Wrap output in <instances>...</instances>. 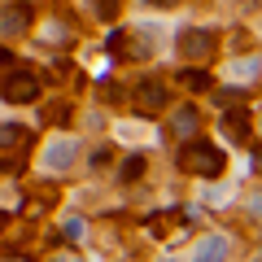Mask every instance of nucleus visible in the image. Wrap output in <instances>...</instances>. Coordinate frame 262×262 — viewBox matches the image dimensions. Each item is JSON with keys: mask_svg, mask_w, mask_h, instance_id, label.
<instances>
[{"mask_svg": "<svg viewBox=\"0 0 262 262\" xmlns=\"http://www.w3.org/2000/svg\"><path fill=\"white\" fill-rule=\"evenodd\" d=\"M227 253H232V245H227V236H206V241L196 245L192 262H227Z\"/></svg>", "mask_w": 262, "mask_h": 262, "instance_id": "nucleus-6", "label": "nucleus"}, {"mask_svg": "<svg viewBox=\"0 0 262 262\" xmlns=\"http://www.w3.org/2000/svg\"><path fill=\"white\" fill-rule=\"evenodd\" d=\"M162 262H175V258H162Z\"/></svg>", "mask_w": 262, "mask_h": 262, "instance_id": "nucleus-17", "label": "nucleus"}, {"mask_svg": "<svg viewBox=\"0 0 262 262\" xmlns=\"http://www.w3.org/2000/svg\"><path fill=\"white\" fill-rule=\"evenodd\" d=\"M227 101H241V88H223V92H219V105H223V110H232Z\"/></svg>", "mask_w": 262, "mask_h": 262, "instance_id": "nucleus-14", "label": "nucleus"}, {"mask_svg": "<svg viewBox=\"0 0 262 262\" xmlns=\"http://www.w3.org/2000/svg\"><path fill=\"white\" fill-rule=\"evenodd\" d=\"M192 131H196V110L184 105V110L175 114V136H192Z\"/></svg>", "mask_w": 262, "mask_h": 262, "instance_id": "nucleus-10", "label": "nucleus"}, {"mask_svg": "<svg viewBox=\"0 0 262 262\" xmlns=\"http://www.w3.org/2000/svg\"><path fill=\"white\" fill-rule=\"evenodd\" d=\"M75 153H79V144H75V140H57L53 149L44 153V162H48V170H66L70 162H75Z\"/></svg>", "mask_w": 262, "mask_h": 262, "instance_id": "nucleus-7", "label": "nucleus"}, {"mask_svg": "<svg viewBox=\"0 0 262 262\" xmlns=\"http://www.w3.org/2000/svg\"><path fill=\"white\" fill-rule=\"evenodd\" d=\"M179 166L192 170V175H201V179H214V175H223L227 153L219 149V144H210V140H188L184 153H179Z\"/></svg>", "mask_w": 262, "mask_h": 262, "instance_id": "nucleus-1", "label": "nucleus"}, {"mask_svg": "<svg viewBox=\"0 0 262 262\" xmlns=\"http://www.w3.org/2000/svg\"><path fill=\"white\" fill-rule=\"evenodd\" d=\"M253 170H262V149H258V153H253Z\"/></svg>", "mask_w": 262, "mask_h": 262, "instance_id": "nucleus-15", "label": "nucleus"}, {"mask_svg": "<svg viewBox=\"0 0 262 262\" xmlns=\"http://www.w3.org/2000/svg\"><path fill=\"white\" fill-rule=\"evenodd\" d=\"M131 105H136L140 118H158L162 105H166V88L153 83V79H144V83H136V92H131Z\"/></svg>", "mask_w": 262, "mask_h": 262, "instance_id": "nucleus-4", "label": "nucleus"}, {"mask_svg": "<svg viewBox=\"0 0 262 262\" xmlns=\"http://www.w3.org/2000/svg\"><path fill=\"white\" fill-rule=\"evenodd\" d=\"M140 175H144V158H140V153H131V158L118 166V179H122V184H136Z\"/></svg>", "mask_w": 262, "mask_h": 262, "instance_id": "nucleus-9", "label": "nucleus"}, {"mask_svg": "<svg viewBox=\"0 0 262 262\" xmlns=\"http://www.w3.org/2000/svg\"><path fill=\"white\" fill-rule=\"evenodd\" d=\"M44 122H70V105H44Z\"/></svg>", "mask_w": 262, "mask_h": 262, "instance_id": "nucleus-12", "label": "nucleus"}, {"mask_svg": "<svg viewBox=\"0 0 262 262\" xmlns=\"http://www.w3.org/2000/svg\"><path fill=\"white\" fill-rule=\"evenodd\" d=\"M27 22H31V9H27V5H9V9H5V35H18Z\"/></svg>", "mask_w": 262, "mask_h": 262, "instance_id": "nucleus-8", "label": "nucleus"}, {"mask_svg": "<svg viewBox=\"0 0 262 262\" xmlns=\"http://www.w3.org/2000/svg\"><path fill=\"white\" fill-rule=\"evenodd\" d=\"M223 136L232 144H249V136H253V118H249V110L245 105H232V110H223Z\"/></svg>", "mask_w": 262, "mask_h": 262, "instance_id": "nucleus-5", "label": "nucleus"}, {"mask_svg": "<svg viewBox=\"0 0 262 262\" xmlns=\"http://www.w3.org/2000/svg\"><path fill=\"white\" fill-rule=\"evenodd\" d=\"M179 79H184V88H192V92H206V88H210V75H206V70H184Z\"/></svg>", "mask_w": 262, "mask_h": 262, "instance_id": "nucleus-11", "label": "nucleus"}, {"mask_svg": "<svg viewBox=\"0 0 262 262\" xmlns=\"http://www.w3.org/2000/svg\"><path fill=\"white\" fill-rule=\"evenodd\" d=\"M253 214H258V219H262V196H258V201H253Z\"/></svg>", "mask_w": 262, "mask_h": 262, "instance_id": "nucleus-16", "label": "nucleus"}, {"mask_svg": "<svg viewBox=\"0 0 262 262\" xmlns=\"http://www.w3.org/2000/svg\"><path fill=\"white\" fill-rule=\"evenodd\" d=\"M175 48H179V57H188V61H206V57H210V53L219 48V39H214V31L188 27V31H179Z\"/></svg>", "mask_w": 262, "mask_h": 262, "instance_id": "nucleus-2", "label": "nucleus"}, {"mask_svg": "<svg viewBox=\"0 0 262 262\" xmlns=\"http://www.w3.org/2000/svg\"><path fill=\"white\" fill-rule=\"evenodd\" d=\"M27 140V127H18V122H5V144H22Z\"/></svg>", "mask_w": 262, "mask_h": 262, "instance_id": "nucleus-13", "label": "nucleus"}, {"mask_svg": "<svg viewBox=\"0 0 262 262\" xmlns=\"http://www.w3.org/2000/svg\"><path fill=\"white\" fill-rule=\"evenodd\" d=\"M5 101H9V105L39 101V79L31 75V70H9V75H5Z\"/></svg>", "mask_w": 262, "mask_h": 262, "instance_id": "nucleus-3", "label": "nucleus"}]
</instances>
